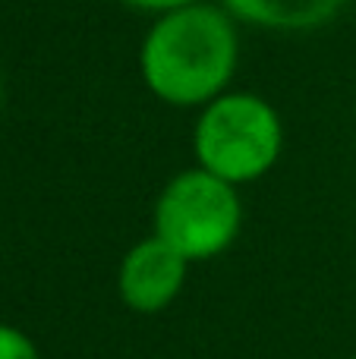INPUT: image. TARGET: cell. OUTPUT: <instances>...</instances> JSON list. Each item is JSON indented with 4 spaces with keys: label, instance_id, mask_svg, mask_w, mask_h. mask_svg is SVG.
Instances as JSON below:
<instances>
[{
    "label": "cell",
    "instance_id": "52a82bcc",
    "mask_svg": "<svg viewBox=\"0 0 356 359\" xmlns=\"http://www.w3.org/2000/svg\"><path fill=\"white\" fill-rule=\"evenodd\" d=\"M123 4L136 6V10H149V13H170V10H180V6L199 4V0H123Z\"/></svg>",
    "mask_w": 356,
    "mask_h": 359
},
{
    "label": "cell",
    "instance_id": "277c9868",
    "mask_svg": "<svg viewBox=\"0 0 356 359\" xmlns=\"http://www.w3.org/2000/svg\"><path fill=\"white\" fill-rule=\"evenodd\" d=\"M189 262L177 252L161 236L139 240L123 255L117 271V293L126 309L139 316L164 312L183 290Z\"/></svg>",
    "mask_w": 356,
    "mask_h": 359
},
{
    "label": "cell",
    "instance_id": "8992f818",
    "mask_svg": "<svg viewBox=\"0 0 356 359\" xmlns=\"http://www.w3.org/2000/svg\"><path fill=\"white\" fill-rule=\"evenodd\" d=\"M0 359H41V353L25 331L0 325Z\"/></svg>",
    "mask_w": 356,
    "mask_h": 359
},
{
    "label": "cell",
    "instance_id": "5b68a950",
    "mask_svg": "<svg viewBox=\"0 0 356 359\" xmlns=\"http://www.w3.org/2000/svg\"><path fill=\"white\" fill-rule=\"evenodd\" d=\"M350 0H224L240 22L268 32H313L331 22Z\"/></svg>",
    "mask_w": 356,
    "mask_h": 359
},
{
    "label": "cell",
    "instance_id": "3957f363",
    "mask_svg": "<svg viewBox=\"0 0 356 359\" xmlns=\"http://www.w3.org/2000/svg\"><path fill=\"white\" fill-rule=\"evenodd\" d=\"M240 224L243 205L237 186L202 168L177 174L155 202V236L174 246L186 262L221 255L237 240Z\"/></svg>",
    "mask_w": 356,
    "mask_h": 359
},
{
    "label": "cell",
    "instance_id": "6da1fadb",
    "mask_svg": "<svg viewBox=\"0 0 356 359\" xmlns=\"http://www.w3.org/2000/svg\"><path fill=\"white\" fill-rule=\"evenodd\" d=\"M231 19V13L208 4L161 13L139 50V73L149 92L174 107H199L221 98L240 54Z\"/></svg>",
    "mask_w": 356,
    "mask_h": 359
},
{
    "label": "cell",
    "instance_id": "ba28073f",
    "mask_svg": "<svg viewBox=\"0 0 356 359\" xmlns=\"http://www.w3.org/2000/svg\"><path fill=\"white\" fill-rule=\"evenodd\" d=\"M353 359H356V356H353Z\"/></svg>",
    "mask_w": 356,
    "mask_h": 359
},
{
    "label": "cell",
    "instance_id": "7a4b0ae2",
    "mask_svg": "<svg viewBox=\"0 0 356 359\" xmlns=\"http://www.w3.org/2000/svg\"><path fill=\"white\" fill-rule=\"evenodd\" d=\"M284 145L278 111L249 92H224L202 107L193 133L199 168L231 186L252 183L275 168Z\"/></svg>",
    "mask_w": 356,
    "mask_h": 359
}]
</instances>
